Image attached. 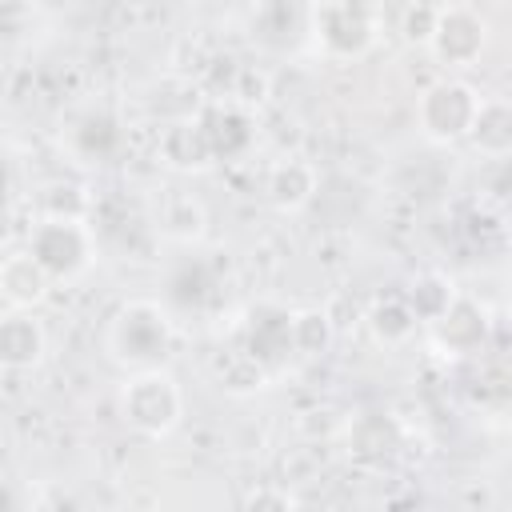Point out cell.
Returning a JSON list of instances; mask_svg holds the SVG:
<instances>
[{"label": "cell", "mask_w": 512, "mask_h": 512, "mask_svg": "<svg viewBox=\"0 0 512 512\" xmlns=\"http://www.w3.org/2000/svg\"><path fill=\"white\" fill-rule=\"evenodd\" d=\"M108 356L124 368H156L176 344V320L160 300H128L108 320Z\"/></svg>", "instance_id": "1"}, {"label": "cell", "mask_w": 512, "mask_h": 512, "mask_svg": "<svg viewBox=\"0 0 512 512\" xmlns=\"http://www.w3.org/2000/svg\"><path fill=\"white\" fill-rule=\"evenodd\" d=\"M120 416L124 424L144 436V440H164L168 432H176L180 416H184V392L176 384V376L168 368H136L124 384H120Z\"/></svg>", "instance_id": "2"}, {"label": "cell", "mask_w": 512, "mask_h": 512, "mask_svg": "<svg viewBox=\"0 0 512 512\" xmlns=\"http://www.w3.org/2000/svg\"><path fill=\"white\" fill-rule=\"evenodd\" d=\"M312 36L332 60H360L380 36V0H320L312 8Z\"/></svg>", "instance_id": "3"}, {"label": "cell", "mask_w": 512, "mask_h": 512, "mask_svg": "<svg viewBox=\"0 0 512 512\" xmlns=\"http://www.w3.org/2000/svg\"><path fill=\"white\" fill-rule=\"evenodd\" d=\"M24 248L40 260V268L52 280H76L96 260V240H92V228L84 224V216H52V212H44L32 224Z\"/></svg>", "instance_id": "4"}, {"label": "cell", "mask_w": 512, "mask_h": 512, "mask_svg": "<svg viewBox=\"0 0 512 512\" xmlns=\"http://www.w3.org/2000/svg\"><path fill=\"white\" fill-rule=\"evenodd\" d=\"M480 92L468 84V80H456V76H444L436 84H428L420 92V104H416V124L420 132L432 140V144H456V140H468L472 132V120L480 112Z\"/></svg>", "instance_id": "5"}, {"label": "cell", "mask_w": 512, "mask_h": 512, "mask_svg": "<svg viewBox=\"0 0 512 512\" xmlns=\"http://www.w3.org/2000/svg\"><path fill=\"white\" fill-rule=\"evenodd\" d=\"M488 44V20L468 8V4H440V16H436V28H432V56L448 68H468L480 60Z\"/></svg>", "instance_id": "6"}, {"label": "cell", "mask_w": 512, "mask_h": 512, "mask_svg": "<svg viewBox=\"0 0 512 512\" xmlns=\"http://www.w3.org/2000/svg\"><path fill=\"white\" fill-rule=\"evenodd\" d=\"M240 352L252 356L260 368H276L288 352H296L292 344V312L284 304H272V300H260L244 312L240 320Z\"/></svg>", "instance_id": "7"}, {"label": "cell", "mask_w": 512, "mask_h": 512, "mask_svg": "<svg viewBox=\"0 0 512 512\" xmlns=\"http://www.w3.org/2000/svg\"><path fill=\"white\" fill-rule=\"evenodd\" d=\"M488 332H492L488 312L472 296H464V292L448 304L444 316H436L428 324V336H432L440 356H476L488 344Z\"/></svg>", "instance_id": "8"}, {"label": "cell", "mask_w": 512, "mask_h": 512, "mask_svg": "<svg viewBox=\"0 0 512 512\" xmlns=\"http://www.w3.org/2000/svg\"><path fill=\"white\" fill-rule=\"evenodd\" d=\"M304 32H312L308 0H252V36L264 48H292Z\"/></svg>", "instance_id": "9"}, {"label": "cell", "mask_w": 512, "mask_h": 512, "mask_svg": "<svg viewBox=\"0 0 512 512\" xmlns=\"http://www.w3.org/2000/svg\"><path fill=\"white\" fill-rule=\"evenodd\" d=\"M48 356V332L32 312L12 308L0 320V364L8 372H32Z\"/></svg>", "instance_id": "10"}, {"label": "cell", "mask_w": 512, "mask_h": 512, "mask_svg": "<svg viewBox=\"0 0 512 512\" xmlns=\"http://www.w3.org/2000/svg\"><path fill=\"white\" fill-rule=\"evenodd\" d=\"M200 124H204V136L216 152V160H232L240 152H248L256 128H252V112L236 100H216L200 112Z\"/></svg>", "instance_id": "11"}, {"label": "cell", "mask_w": 512, "mask_h": 512, "mask_svg": "<svg viewBox=\"0 0 512 512\" xmlns=\"http://www.w3.org/2000/svg\"><path fill=\"white\" fill-rule=\"evenodd\" d=\"M68 144H72V152H76L80 160L104 164V160H112V156L124 148V128H120V120H116L108 108H88V112H80V116L72 120Z\"/></svg>", "instance_id": "12"}, {"label": "cell", "mask_w": 512, "mask_h": 512, "mask_svg": "<svg viewBox=\"0 0 512 512\" xmlns=\"http://www.w3.org/2000/svg\"><path fill=\"white\" fill-rule=\"evenodd\" d=\"M316 188H320V176H316V168H312L308 160H300V156L272 164V172H268V180H264L268 204H272L276 212H284V216L308 208L312 196H316Z\"/></svg>", "instance_id": "13"}, {"label": "cell", "mask_w": 512, "mask_h": 512, "mask_svg": "<svg viewBox=\"0 0 512 512\" xmlns=\"http://www.w3.org/2000/svg\"><path fill=\"white\" fill-rule=\"evenodd\" d=\"M400 424L388 412H364L348 424V456L360 464H384L400 452Z\"/></svg>", "instance_id": "14"}, {"label": "cell", "mask_w": 512, "mask_h": 512, "mask_svg": "<svg viewBox=\"0 0 512 512\" xmlns=\"http://www.w3.org/2000/svg\"><path fill=\"white\" fill-rule=\"evenodd\" d=\"M48 288H52V276L40 268V260L28 248L4 256V264H0V296H4L8 308L28 312L48 296Z\"/></svg>", "instance_id": "15"}, {"label": "cell", "mask_w": 512, "mask_h": 512, "mask_svg": "<svg viewBox=\"0 0 512 512\" xmlns=\"http://www.w3.org/2000/svg\"><path fill=\"white\" fill-rule=\"evenodd\" d=\"M160 156H164V164H172L176 172H204V168L216 160V152H212V144H208V136H204L200 116H188V120L168 124V128L160 132Z\"/></svg>", "instance_id": "16"}, {"label": "cell", "mask_w": 512, "mask_h": 512, "mask_svg": "<svg viewBox=\"0 0 512 512\" xmlns=\"http://www.w3.org/2000/svg\"><path fill=\"white\" fill-rule=\"evenodd\" d=\"M468 144L484 160H512V100H504V96L480 100V112H476L472 132H468Z\"/></svg>", "instance_id": "17"}, {"label": "cell", "mask_w": 512, "mask_h": 512, "mask_svg": "<svg viewBox=\"0 0 512 512\" xmlns=\"http://www.w3.org/2000/svg\"><path fill=\"white\" fill-rule=\"evenodd\" d=\"M204 224H208V212L196 196L188 192H172L164 204H160V232L176 244H196L204 236Z\"/></svg>", "instance_id": "18"}, {"label": "cell", "mask_w": 512, "mask_h": 512, "mask_svg": "<svg viewBox=\"0 0 512 512\" xmlns=\"http://www.w3.org/2000/svg\"><path fill=\"white\" fill-rule=\"evenodd\" d=\"M368 328H372V336L380 344H404L420 328V316L412 312L408 296H380L368 308Z\"/></svg>", "instance_id": "19"}, {"label": "cell", "mask_w": 512, "mask_h": 512, "mask_svg": "<svg viewBox=\"0 0 512 512\" xmlns=\"http://www.w3.org/2000/svg\"><path fill=\"white\" fill-rule=\"evenodd\" d=\"M404 296H408L412 312L420 316V324H432L436 316L448 312V304H452L460 292H456V284H452L448 276H440V272H424V276L412 280V288H408Z\"/></svg>", "instance_id": "20"}, {"label": "cell", "mask_w": 512, "mask_h": 512, "mask_svg": "<svg viewBox=\"0 0 512 512\" xmlns=\"http://www.w3.org/2000/svg\"><path fill=\"white\" fill-rule=\"evenodd\" d=\"M292 344H296L300 356L328 352V344H332V320H328V312H320V308L292 312Z\"/></svg>", "instance_id": "21"}, {"label": "cell", "mask_w": 512, "mask_h": 512, "mask_svg": "<svg viewBox=\"0 0 512 512\" xmlns=\"http://www.w3.org/2000/svg\"><path fill=\"white\" fill-rule=\"evenodd\" d=\"M436 16H440V4H432V0H412V4L404 8V40L428 44V40H432V28H436Z\"/></svg>", "instance_id": "22"}, {"label": "cell", "mask_w": 512, "mask_h": 512, "mask_svg": "<svg viewBox=\"0 0 512 512\" xmlns=\"http://www.w3.org/2000/svg\"><path fill=\"white\" fill-rule=\"evenodd\" d=\"M44 212H52V216H88V200L76 184H52V188H44Z\"/></svg>", "instance_id": "23"}, {"label": "cell", "mask_w": 512, "mask_h": 512, "mask_svg": "<svg viewBox=\"0 0 512 512\" xmlns=\"http://www.w3.org/2000/svg\"><path fill=\"white\" fill-rule=\"evenodd\" d=\"M244 504L248 508H296L300 500L288 488H256V492L244 496Z\"/></svg>", "instance_id": "24"}]
</instances>
